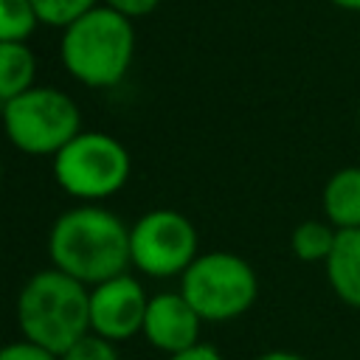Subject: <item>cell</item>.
I'll use <instances>...</instances> for the list:
<instances>
[{
    "label": "cell",
    "mask_w": 360,
    "mask_h": 360,
    "mask_svg": "<svg viewBox=\"0 0 360 360\" xmlns=\"http://www.w3.org/2000/svg\"><path fill=\"white\" fill-rule=\"evenodd\" d=\"M0 177H3V160H0Z\"/></svg>",
    "instance_id": "603a6c76"
},
{
    "label": "cell",
    "mask_w": 360,
    "mask_h": 360,
    "mask_svg": "<svg viewBox=\"0 0 360 360\" xmlns=\"http://www.w3.org/2000/svg\"><path fill=\"white\" fill-rule=\"evenodd\" d=\"M200 326H202L200 312L177 290V292L149 295L141 335L169 357L200 343Z\"/></svg>",
    "instance_id": "9c48e42d"
},
{
    "label": "cell",
    "mask_w": 360,
    "mask_h": 360,
    "mask_svg": "<svg viewBox=\"0 0 360 360\" xmlns=\"http://www.w3.org/2000/svg\"><path fill=\"white\" fill-rule=\"evenodd\" d=\"M169 360H225V357H222V352L217 346L200 340V343H194V346H188V349H183L177 354H169Z\"/></svg>",
    "instance_id": "d6986e66"
},
{
    "label": "cell",
    "mask_w": 360,
    "mask_h": 360,
    "mask_svg": "<svg viewBox=\"0 0 360 360\" xmlns=\"http://www.w3.org/2000/svg\"><path fill=\"white\" fill-rule=\"evenodd\" d=\"M0 360H59V354H53V352L37 346V343L20 338L14 343L0 346Z\"/></svg>",
    "instance_id": "e0dca14e"
},
{
    "label": "cell",
    "mask_w": 360,
    "mask_h": 360,
    "mask_svg": "<svg viewBox=\"0 0 360 360\" xmlns=\"http://www.w3.org/2000/svg\"><path fill=\"white\" fill-rule=\"evenodd\" d=\"M101 3L110 6V8H115L118 14H124V17H129V20L149 17V14L160 6V0H101Z\"/></svg>",
    "instance_id": "ac0fdd59"
},
{
    "label": "cell",
    "mask_w": 360,
    "mask_h": 360,
    "mask_svg": "<svg viewBox=\"0 0 360 360\" xmlns=\"http://www.w3.org/2000/svg\"><path fill=\"white\" fill-rule=\"evenodd\" d=\"M59 56L76 82L96 90L112 87L127 76L135 56L132 20L110 6H96L62 28Z\"/></svg>",
    "instance_id": "3957f363"
},
{
    "label": "cell",
    "mask_w": 360,
    "mask_h": 360,
    "mask_svg": "<svg viewBox=\"0 0 360 360\" xmlns=\"http://www.w3.org/2000/svg\"><path fill=\"white\" fill-rule=\"evenodd\" d=\"M323 264L335 295L343 304L360 309V228H340Z\"/></svg>",
    "instance_id": "30bf717a"
},
{
    "label": "cell",
    "mask_w": 360,
    "mask_h": 360,
    "mask_svg": "<svg viewBox=\"0 0 360 360\" xmlns=\"http://www.w3.org/2000/svg\"><path fill=\"white\" fill-rule=\"evenodd\" d=\"M329 3L338 8H346V11H360V0H329Z\"/></svg>",
    "instance_id": "44dd1931"
},
{
    "label": "cell",
    "mask_w": 360,
    "mask_h": 360,
    "mask_svg": "<svg viewBox=\"0 0 360 360\" xmlns=\"http://www.w3.org/2000/svg\"><path fill=\"white\" fill-rule=\"evenodd\" d=\"M357 129H360V110H357Z\"/></svg>",
    "instance_id": "7402d4cb"
},
{
    "label": "cell",
    "mask_w": 360,
    "mask_h": 360,
    "mask_svg": "<svg viewBox=\"0 0 360 360\" xmlns=\"http://www.w3.org/2000/svg\"><path fill=\"white\" fill-rule=\"evenodd\" d=\"M180 292L202 321H231L253 307L259 295V278L242 256L211 250L197 253V259L183 270Z\"/></svg>",
    "instance_id": "8992f818"
},
{
    "label": "cell",
    "mask_w": 360,
    "mask_h": 360,
    "mask_svg": "<svg viewBox=\"0 0 360 360\" xmlns=\"http://www.w3.org/2000/svg\"><path fill=\"white\" fill-rule=\"evenodd\" d=\"M197 259V228L174 208L146 211L129 228V262L155 278L183 276Z\"/></svg>",
    "instance_id": "52a82bcc"
},
{
    "label": "cell",
    "mask_w": 360,
    "mask_h": 360,
    "mask_svg": "<svg viewBox=\"0 0 360 360\" xmlns=\"http://www.w3.org/2000/svg\"><path fill=\"white\" fill-rule=\"evenodd\" d=\"M17 326L25 340L62 354L90 332V287L53 264L34 273L17 295Z\"/></svg>",
    "instance_id": "7a4b0ae2"
},
{
    "label": "cell",
    "mask_w": 360,
    "mask_h": 360,
    "mask_svg": "<svg viewBox=\"0 0 360 360\" xmlns=\"http://www.w3.org/2000/svg\"><path fill=\"white\" fill-rule=\"evenodd\" d=\"M39 22L53 25V28H68L76 22L82 14L98 6V0H31Z\"/></svg>",
    "instance_id": "9a60e30c"
},
{
    "label": "cell",
    "mask_w": 360,
    "mask_h": 360,
    "mask_svg": "<svg viewBox=\"0 0 360 360\" xmlns=\"http://www.w3.org/2000/svg\"><path fill=\"white\" fill-rule=\"evenodd\" d=\"M39 17L31 0H0V42H28Z\"/></svg>",
    "instance_id": "5bb4252c"
},
{
    "label": "cell",
    "mask_w": 360,
    "mask_h": 360,
    "mask_svg": "<svg viewBox=\"0 0 360 360\" xmlns=\"http://www.w3.org/2000/svg\"><path fill=\"white\" fill-rule=\"evenodd\" d=\"M326 219L340 228H360V166L338 169L321 194Z\"/></svg>",
    "instance_id": "8fae6325"
},
{
    "label": "cell",
    "mask_w": 360,
    "mask_h": 360,
    "mask_svg": "<svg viewBox=\"0 0 360 360\" xmlns=\"http://www.w3.org/2000/svg\"><path fill=\"white\" fill-rule=\"evenodd\" d=\"M37 56L28 42H0V107L34 87Z\"/></svg>",
    "instance_id": "7c38bea8"
},
{
    "label": "cell",
    "mask_w": 360,
    "mask_h": 360,
    "mask_svg": "<svg viewBox=\"0 0 360 360\" xmlns=\"http://www.w3.org/2000/svg\"><path fill=\"white\" fill-rule=\"evenodd\" d=\"M6 138L25 155L53 158L76 132L82 112L76 101L56 87H28L0 107Z\"/></svg>",
    "instance_id": "5b68a950"
},
{
    "label": "cell",
    "mask_w": 360,
    "mask_h": 360,
    "mask_svg": "<svg viewBox=\"0 0 360 360\" xmlns=\"http://www.w3.org/2000/svg\"><path fill=\"white\" fill-rule=\"evenodd\" d=\"M253 360H307V357L295 354V352H287V349H270V352H264V354H259Z\"/></svg>",
    "instance_id": "ffe728a7"
},
{
    "label": "cell",
    "mask_w": 360,
    "mask_h": 360,
    "mask_svg": "<svg viewBox=\"0 0 360 360\" xmlns=\"http://www.w3.org/2000/svg\"><path fill=\"white\" fill-rule=\"evenodd\" d=\"M59 360H121V354L115 349V340H107L90 329L76 343H70L59 354Z\"/></svg>",
    "instance_id": "2e32d148"
},
{
    "label": "cell",
    "mask_w": 360,
    "mask_h": 360,
    "mask_svg": "<svg viewBox=\"0 0 360 360\" xmlns=\"http://www.w3.org/2000/svg\"><path fill=\"white\" fill-rule=\"evenodd\" d=\"M149 295L129 276L118 273L90 287V329L107 340H129L143 329Z\"/></svg>",
    "instance_id": "ba28073f"
},
{
    "label": "cell",
    "mask_w": 360,
    "mask_h": 360,
    "mask_svg": "<svg viewBox=\"0 0 360 360\" xmlns=\"http://www.w3.org/2000/svg\"><path fill=\"white\" fill-rule=\"evenodd\" d=\"M129 152L107 132H76L53 155V180L76 200L96 202L118 194L129 180Z\"/></svg>",
    "instance_id": "277c9868"
},
{
    "label": "cell",
    "mask_w": 360,
    "mask_h": 360,
    "mask_svg": "<svg viewBox=\"0 0 360 360\" xmlns=\"http://www.w3.org/2000/svg\"><path fill=\"white\" fill-rule=\"evenodd\" d=\"M51 264L93 287L118 273L129 262V228L101 205H79L56 217L48 236Z\"/></svg>",
    "instance_id": "6da1fadb"
},
{
    "label": "cell",
    "mask_w": 360,
    "mask_h": 360,
    "mask_svg": "<svg viewBox=\"0 0 360 360\" xmlns=\"http://www.w3.org/2000/svg\"><path fill=\"white\" fill-rule=\"evenodd\" d=\"M335 239H338V228L326 219H307V222H298L292 236H290V248L295 253V259L312 264V262H326L332 248H335Z\"/></svg>",
    "instance_id": "4fadbf2b"
}]
</instances>
